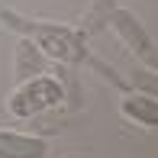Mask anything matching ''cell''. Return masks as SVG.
Returning <instances> with one entry per match:
<instances>
[{
	"label": "cell",
	"mask_w": 158,
	"mask_h": 158,
	"mask_svg": "<svg viewBox=\"0 0 158 158\" xmlns=\"http://www.w3.org/2000/svg\"><path fill=\"white\" fill-rule=\"evenodd\" d=\"M0 23L10 26L13 32H23L26 39H32L35 45L42 48V55L64 64H77L87 58V45H84V35L71 26L61 23H35V19H26L13 10H0Z\"/></svg>",
	"instance_id": "obj_1"
},
{
	"label": "cell",
	"mask_w": 158,
	"mask_h": 158,
	"mask_svg": "<svg viewBox=\"0 0 158 158\" xmlns=\"http://www.w3.org/2000/svg\"><path fill=\"white\" fill-rule=\"evenodd\" d=\"M61 100H64V87H61V81L45 77V74H35V77H29V81H23V84H19V87L10 94L6 106H10L13 116L29 119V116H35V113H42V110H52V106H58Z\"/></svg>",
	"instance_id": "obj_2"
},
{
	"label": "cell",
	"mask_w": 158,
	"mask_h": 158,
	"mask_svg": "<svg viewBox=\"0 0 158 158\" xmlns=\"http://www.w3.org/2000/svg\"><path fill=\"white\" fill-rule=\"evenodd\" d=\"M106 26H110L113 32L123 39V45L129 52H135L142 61L148 64V68H155V39L148 35V29L142 26V19L135 16L132 10H123V6H113L110 16H106Z\"/></svg>",
	"instance_id": "obj_3"
},
{
	"label": "cell",
	"mask_w": 158,
	"mask_h": 158,
	"mask_svg": "<svg viewBox=\"0 0 158 158\" xmlns=\"http://www.w3.org/2000/svg\"><path fill=\"white\" fill-rule=\"evenodd\" d=\"M45 155H48L45 139L0 129V158H45Z\"/></svg>",
	"instance_id": "obj_4"
},
{
	"label": "cell",
	"mask_w": 158,
	"mask_h": 158,
	"mask_svg": "<svg viewBox=\"0 0 158 158\" xmlns=\"http://www.w3.org/2000/svg\"><path fill=\"white\" fill-rule=\"evenodd\" d=\"M35 74H45V55H42V48L32 39L23 35L16 42V52H13V77L23 84V81H29Z\"/></svg>",
	"instance_id": "obj_5"
},
{
	"label": "cell",
	"mask_w": 158,
	"mask_h": 158,
	"mask_svg": "<svg viewBox=\"0 0 158 158\" xmlns=\"http://www.w3.org/2000/svg\"><path fill=\"white\" fill-rule=\"evenodd\" d=\"M119 110H123L126 119H132V123H139L145 129L158 126V100H155V94H126Z\"/></svg>",
	"instance_id": "obj_6"
},
{
	"label": "cell",
	"mask_w": 158,
	"mask_h": 158,
	"mask_svg": "<svg viewBox=\"0 0 158 158\" xmlns=\"http://www.w3.org/2000/svg\"><path fill=\"white\" fill-rule=\"evenodd\" d=\"M113 0H97L94 6H90V13H87V32H97V29H103L106 26V16H110V10H113Z\"/></svg>",
	"instance_id": "obj_7"
},
{
	"label": "cell",
	"mask_w": 158,
	"mask_h": 158,
	"mask_svg": "<svg viewBox=\"0 0 158 158\" xmlns=\"http://www.w3.org/2000/svg\"><path fill=\"white\" fill-rule=\"evenodd\" d=\"M90 68H94V71H100V74H103V81H110L113 87H119V90H129V84H126V81H123V77H119L116 71H113L110 64H106V61H100V58H90Z\"/></svg>",
	"instance_id": "obj_8"
},
{
	"label": "cell",
	"mask_w": 158,
	"mask_h": 158,
	"mask_svg": "<svg viewBox=\"0 0 158 158\" xmlns=\"http://www.w3.org/2000/svg\"><path fill=\"white\" fill-rule=\"evenodd\" d=\"M71 158H77V155H71Z\"/></svg>",
	"instance_id": "obj_9"
}]
</instances>
